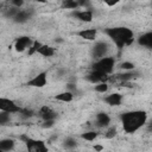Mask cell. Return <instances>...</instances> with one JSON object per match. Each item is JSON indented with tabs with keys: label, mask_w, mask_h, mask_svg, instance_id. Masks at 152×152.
<instances>
[{
	"label": "cell",
	"mask_w": 152,
	"mask_h": 152,
	"mask_svg": "<svg viewBox=\"0 0 152 152\" xmlns=\"http://www.w3.org/2000/svg\"><path fill=\"white\" fill-rule=\"evenodd\" d=\"M138 44L140 46H142V48H146V49L152 50V31H148V32L142 33L138 38Z\"/></svg>",
	"instance_id": "cell-14"
},
{
	"label": "cell",
	"mask_w": 152,
	"mask_h": 152,
	"mask_svg": "<svg viewBox=\"0 0 152 152\" xmlns=\"http://www.w3.org/2000/svg\"><path fill=\"white\" fill-rule=\"evenodd\" d=\"M34 40H32L28 36H21V37H18L15 40H14V50L17 52H24L25 50L30 49L31 45L33 44Z\"/></svg>",
	"instance_id": "cell-7"
},
{
	"label": "cell",
	"mask_w": 152,
	"mask_h": 152,
	"mask_svg": "<svg viewBox=\"0 0 152 152\" xmlns=\"http://www.w3.org/2000/svg\"><path fill=\"white\" fill-rule=\"evenodd\" d=\"M19 139L26 145V150L30 152H48V147H46L45 142L42 140L30 138L25 134H23Z\"/></svg>",
	"instance_id": "cell-4"
},
{
	"label": "cell",
	"mask_w": 152,
	"mask_h": 152,
	"mask_svg": "<svg viewBox=\"0 0 152 152\" xmlns=\"http://www.w3.org/2000/svg\"><path fill=\"white\" fill-rule=\"evenodd\" d=\"M42 126H43L44 128H51V127L55 126V120H44Z\"/></svg>",
	"instance_id": "cell-29"
},
{
	"label": "cell",
	"mask_w": 152,
	"mask_h": 152,
	"mask_svg": "<svg viewBox=\"0 0 152 152\" xmlns=\"http://www.w3.org/2000/svg\"><path fill=\"white\" fill-rule=\"evenodd\" d=\"M10 115H11V113L1 110L0 112V125H6L7 122H10V119H11Z\"/></svg>",
	"instance_id": "cell-26"
},
{
	"label": "cell",
	"mask_w": 152,
	"mask_h": 152,
	"mask_svg": "<svg viewBox=\"0 0 152 152\" xmlns=\"http://www.w3.org/2000/svg\"><path fill=\"white\" fill-rule=\"evenodd\" d=\"M147 131L148 132H152V120H150V122L147 124Z\"/></svg>",
	"instance_id": "cell-33"
},
{
	"label": "cell",
	"mask_w": 152,
	"mask_h": 152,
	"mask_svg": "<svg viewBox=\"0 0 152 152\" xmlns=\"http://www.w3.org/2000/svg\"><path fill=\"white\" fill-rule=\"evenodd\" d=\"M55 52H56V50H55L53 46L48 45V44H42V46L39 48L37 53L43 56V57H52L55 55Z\"/></svg>",
	"instance_id": "cell-18"
},
{
	"label": "cell",
	"mask_w": 152,
	"mask_h": 152,
	"mask_svg": "<svg viewBox=\"0 0 152 152\" xmlns=\"http://www.w3.org/2000/svg\"><path fill=\"white\" fill-rule=\"evenodd\" d=\"M103 147L101 146V145H96V146H94V150H96V151H101Z\"/></svg>",
	"instance_id": "cell-34"
},
{
	"label": "cell",
	"mask_w": 152,
	"mask_h": 152,
	"mask_svg": "<svg viewBox=\"0 0 152 152\" xmlns=\"http://www.w3.org/2000/svg\"><path fill=\"white\" fill-rule=\"evenodd\" d=\"M31 15H32L31 11H28V10H19L18 13L14 15L13 21L17 23V24H24L31 18Z\"/></svg>",
	"instance_id": "cell-15"
},
{
	"label": "cell",
	"mask_w": 152,
	"mask_h": 152,
	"mask_svg": "<svg viewBox=\"0 0 152 152\" xmlns=\"http://www.w3.org/2000/svg\"><path fill=\"white\" fill-rule=\"evenodd\" d=\"M46 83H48V74L45 71L37 74L36 76H33L31 80L27 81V86L33 88H43L44 86H46Z\"/></svg>",
	"instance_id": "cell-8"
},
{
	"label": "cell",
	"mask_w": 152,
	"mask_h": 152,
	"mask_svg": "<svg viewBox=\"0 0 152 152\" xmlns=\"http://www.w3.org/2000/svg\"><path fill=\"white\" fill-rule=\"evenodd\" d=\"M38 114L43 121L44 120H56V118H57V113L52 108H50L49 106H45V104L39 108Z\"/></svg>",
	"instance_id": "cell-11"
},
{
	"label": "cell",
	"mask_w": 152,
	"mask_h": 152,
	"mask_svg": "<svg viewBox=\"0 0 152 152\" xmlns=\"http://www.w3.org/2000/svg\"><path fill=\"white\" fill-rule=\"evenodd\" d=\"M110 124V116L106 112H99L95 116V125L100 128L108 127Z\"/></svg>",
	"instance_id": "cell-12"
},
{
	"label": "cell",
	"mask_w": 152,
	"mask_h": 152,
	"mask_svg": "<svg viewBox=\"0 0 152 152\" xmlns=\"http://www.w3.org/2000/svg\"><path fill=\"white\" fill-rule=\"evenodd\" d=\"M10 2H11V5H12V6L20 8V7H23V5H24L25 0H12V1H10Z\"/></svg>",
	"instance_id": "cell-30"
},
{
	"label": "cell",
	"mask_w": 152,
	"mask_h": 152,
	"mask_svg": "<svg viewBox=\"0 0 152 152\" xmlns=\"http://www.w3.org/2000/svg\"><path fill=\"white\" fill-rule=\"evenodd\" d=\"M76 36H78L80 38L84 39V40H95L96 36H97V30L96 28H83L76 32Z\"/></svg>",
	"instance_id": "cell-13"
},
{
	"label": "cell",
	"mask_w": 152,
	"mask_h": 152,
	"mask_svg": "<svg viewBox=\"0 0 152 152\" xmlns=\"http://www.w3.org/2000/svg\"><path fill=\"white\" fill-rule=\"evenodd\" d=\"M80 5L77 2V0H70V1H62V8L65 10H76L78 8Z\"/></svg>",
	"instance_id": "cell-22"
},
{
	"label": "cell",
	"mask_w": 152,
	"mask_h": 152,
	"mask_svg": "<svg viewBox=\"0 0 152 152\" xmlns=\"http://www.w3.org/2000/svg\"><path fill=\"white\" fill-rule=\"evenodd\" d=\"M99 133L96 131H88V132H84L81 134V138L87 140V141H94L96 138H97Z\"/></svg>",
	"instance_id": "cell-21"
},
{
	"label": "cell",
	"mask_w": 152,
	"mask_h": 152,
	"mask_svg": "<svg viewBox=\"0 0 152 152\" xmlns=\"http://www.w3.org/2000/svg\"><path fill=\"white\" fill-rule=\"evenodd\" d=\"M95 91L96 93H100V94H104V93H107L108 91V89H109V86H108V83L107 82H100V83H96L95 84Z\"/></svg>",
	"instance_id": "cell-23"
},
{
	"label": "cell",
	"mask_w": 152,
	"mask_h": 152,
	"mask_svg": "<svg viewBox=\"0 0 152 152\" xmlns=\"http://www.w3.org/2000/svg\"><path fill=\"white\" fill-rule=\"evenodd\" d=\"M109 78V76L102 71H99V70H94L91 69V71L87 75V80L90 82V83H100V82H107Z\"/></svg>",
	"instance_id": "cell-9"
},
{
	"label": "cell",
	"mask_w": 152,
	"mask_h": 152,
	"mask_svg": "<svg viewBox=\"0 0 152 152\" xmlns=\"http://www.w3.org/2000/svg\"><path fill=\"white\" fill-rule=\"evenodd\" d=\"M121 0H103V2L107 5V6H109V7H112V6H115L116 4H119Z\"/></svg>",
	"instance_id": "cell-31"
},
{
	"label": "cell",
	"mask_w": 152,
	"mask_h": 152,
	"mask_svg": "<svg viewBox=\"0 0 152 152\" xmlns=\"http://www.w3.org/2000/svg\"><path fill=\"white\" fill-rule=\"evenodd\" d=\"M36 1H37V2H43V4L46 2V0H36Z\"/></svg>",
	"instance_id": "cell-35"
},
{
	"label": "cell",
	"mask_w": 152,
	"mask_h": 152,
	"mask_svg": "<svg viewBox=\"0 0 152 152\" xmlns=\"http://www.w3.org/2000/svg\"><path fill=\"white\" fill-rule=\"evenodd\" d=\"M6 1H12V0H6Z\"/></svg>",
	"instance_id": "cell-36"
},
{
	"label": "cell",
	"mask_w": 152,
	"mask_h": 152,
	"mask_svg": "<svg viewBox=\"0 0 152 152\" xmlns=\"http://www.w3.org/2000/svg\"><path fill=\"white\" fill-rule=\"evenodd\" d=\"M19 114H21L24 118H31V116H33V110L28 109V108H23Z\"/></svg>",
	"instance_id": "cell-28"
},
{
	"label": "cell",
	"mask_w": 152,
	"mask_h": 152,
	"mask_svg": "<svg viewBox=\"0 0 152 152\" xmlns=\"http://www.w3.org/2000/svg\"><path fill=\"white\" fill-rule=\"evenodd\" d=\"M116 133H118V131H116L115 126H108L106 132H104V138L106 139H113L116 135Z\"/></svg>",
	"instance_id": "cell-24"
},
{
	"label": "cell",
	"mask_w": 152,
	"mask_h": 152,
	"mask_svg": "<svg viewBox=\"0 0 152 152\" xmlns=\"http://www.w3.org/2000/svg\"><path fill=\"white\" fill-rule=\"evenodd\" d=\"M63 146H64V148H66V150H74V148L77 146V141H76V139L72 138V137H66V138L64 139V141H63Z\"/></svg>",
	"instance_id": "cell-20"
},
{
	"label": "cell",
	"mask_w": 152,
	"mask_h": 152,
	"mask_svg": "<svg viewBox=\"0 0 152 152\" xmlns=\"http://www.w3.org/2000/svg\"><path fill=\"white\" fill-rule=\"evenodd\" d=\"M72 17H75L76 19H78L80 21L83 23H91L93 21V11L87 8V10H81V11H76L74 10L71 13Z\"/></svg>",
	"instance_id": "cell-10"
},
{
	"label": "cell",
	"mask_w": 152,
	"mask_h": 152,
	"mask_svg": "<svg viewBox=\"0 0 152 152\" xmlns=\"http://www.w3.org/2000/svg\"><path fill=\"white\" fill-rule=\"evenodd\" d=\"M120 120L124 131L128 134H132L147 124V113L140 109L125 112L120 115Z\"/></svg>",
	"instance_id": "cell-1"
},
{
	"label": "cell",
	"mask_w": 152,
	"mask_h": 152,
	"mask_svg": "<svg viewBox=\"0 0 152 152\" xmlns=\"http://www.w3.org/2000/svg\"><path fill=\"white\" fill-rule=\"evenodd\" d=\"M104 33L108 36V38L115 44V46L121 50L124 46L131 45L134 40V33L131 28L126 26H115V27H108L104 30Z\"/></svg>",
	"instance_id": "cell-2"
},
{
	"label": "cell",
	"mask_w": 152,
	"mask_h": 152,
	"mask_svg": "<svg viewBox=\"0 0 152 152\" xmlns=\"http://www.w3.org/2000/svg\"><path fill=\"white\" fill-rule=\"evenodd\" d=\"M80 7H88L89 6V0H77Z\"/></svg>",
	"instance_id": "cell-32"
},
{
	"label": "cell",
	"mask_w": 152,
	"mask_h": 152,
	"mask_svg": "<svg viewBox=\"0 0 152 152\" xmlns=\"http://www.w3.org/2000/svg\"><path fill=\"white\" fill-rule=\"evenodd\" d=\"M55 100L61 101V102H71L74 100V93L70 90H65L63 93H59L55 96Z\"/></svg>",
	"instance_id": "cell-19"
},
{
	"label": "cell",
	"mask_w": 152,
	"mask_h": 152,
	"mask_svg": "<svg viewBox=\"0 0 152 152\" xmlns=\"http://www.w3.org/2000/svg\"><path fill=\"white\" fill-rule=\"evenodd\" d=\"M114 66H115V59H114V57H112V56H106V57H102V58H100V59H96V61L93 63L91 69L99 70V71H102V72L109 75V74L113 72Z\"/></svg>",
	"instance_id": "cell-3"
},
{
	"label": "cell",
	"mask_w": 152,
	"mask_h": 152,
	"mask_svg": "<svg viewBox=\"0 0 152 152\" xmlns=\"http://www.w3.org/2000/svg\"><path fill=\"white\" fill-rule=\"evenodd\" d=\"M134 63H132V62H129V61H125V62H122L121 64H120V69H122L124 71H126V70H133L134 69Z\"/></svg>",
	"instance_id": "cell-27"
},
{
	"label": "cell",
	"mask_w": 152,
	"mask_h": 152,
	"mask_svg": "<svg viewBox=\"0 0 152 152\" xmlns=\"http://www.w3.org/2000/svg\"><path fill=\"white\" fill-rule=\"evenodd\" d=\"M108 52H109V45H108V43H106L103 40L96 42L91 48V57L95 61L108 56Z\"/></svg>",
	"instance_id": "cell-5"
},
{
	"label": "cell",
	"mask_w": 152,
	"mask_h": 152,
	"mask_svg": "<svg viewBox=\"0 0 152 152\" xmlns=\"http://www.w3.org/2000/svg\"><path fill=\"white\" fill-rule=\"evenodd\" d=\"M104 102L108 104V106H120L121 102H122V95L119 94V93H112L109 95H107L104 97Z\"/></svg>",
	"instance_id": "cell-16"
},
{
	"label": "cell",
	"mask_w": 152,
	"mask_h": 152,
	"mask_svg": "<svg viewBox=\"0 0 152 152\" xmlns=\"http://www.w3.org/2000/svg\"><path fill=\"white\" fill-rule=\"evenodd\" d=\"M21 109L23 108L19 104H17L13 100L6 99V97L0 99V110H5V112H8L11 114H15V113H20Z\"/></svg>",
	"instance_id": "cell-6"
},
{
	"label": "cell",
	"mask_w": 152,
	"mask_h": 152,
	"mask_svg": "<svg viewBox=\"0 0 152 152\" xmlns=\"http://www.w3.org/2000/svg\"><path fill=\"white\" fill-rule=\"evenodd\" d=\"M14 146H15V141L11 138H5V139L0 140V151H2V152L12 151V150H14Z\"/></svg>",
	"instance_id": "cell-17"
},
{
	"label": "cell",
	"mask_w": 152,
	"mask_h": 152,
	"mask_svg": "<svg viewBox=\"0 0 152 152\" xmlns=\"http://www.w3.org/2000/svg\"><path fill=\"white\" fill-rule=\"evenodd\" d=\"M40 46H42V43H40V42H38V40H34V42H33V44L31 45V48L28 49V52H27V53H28L30 56H32V55L37 53Z\"/></svg>",
	"instance_id": "cell-25"
}]
</instances>
